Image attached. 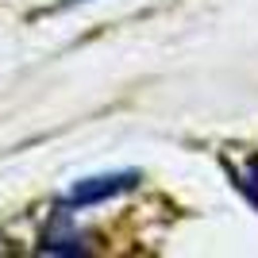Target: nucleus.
<instances>
[{
	"label": "nucleus",
	"mask_w": 258,
	"mask_h": 258,
	"mask_svg": "<svg viewBox=\"0 0 258 258\" xmlns=\"http://www.w3.org/2000/svg\"><path fill=\"white\" fill-rule=\"evenodd\" d=\"M139 185V173L135 170H123V173H100V177H85L77 181L70 193H66V205L70 208H89V205H100L108 197H119Z\"/></svg>",
	"instance_id": "nucleus-1"
},
{
	"label": "nucleus",
	"mask_w": 258,
	"mask_h": 258,
	"mask_svg": "<svg viewBox=\"0 0 258 258\" xmlns=\"http://www.w3.org/2000/svg\"><path fill=\"white\" fill-rule=\"evenodd\" d=\"M70 4H77V0H70Z\"/></svg>",
	"instance_id": "nucleus-4"
},
{
	"label": "nucleus",
	"mask_w": 258,
	"mask_h": 258,
	"mask_svg": "<svg viewBox=\"0 0 258 258\" xmlns=\"http://www.w3.org/2000/svg\"><path fill=\"white\" fill-rule=\"evenodd\" d=\"M239 189H243V197L258 208V158L247 162V170H243V177H239Z\"/></svg>",
	"instance_id": "nucleus-3"
},
{
	"label": "nucleus",
	"mask_w": 258,
	"mask_h": 258,
	"mask_svg": "<svg viewBox=\"0 0 258 258\" xmlns=\"http://www.w3.org/2000/svg\"><path fill=\"white\" fill-rule=\"evenodd\" d=\"M39 250L43 254H89L85 239H77V235H46Z\"/></svg>",
	"instance_id": "nucleus-2"
}]
</instances>
